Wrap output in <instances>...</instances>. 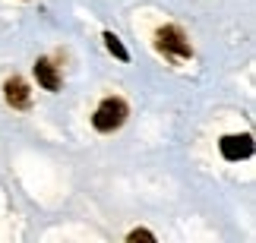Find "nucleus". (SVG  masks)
Here are the masks:
<instances>
[{"instance_id": "nucleus-4", "label": "nucleus", "mask_w": 256, "mask_h": 243, "mask_svg": "<svg viewBox=\"0 0 256 243\" xmlns=\"http://www.w3.org/2000/svg\"><path fill=\"white\" fill-rule=\"evenodd\" d=\"M4 98L10 108H19V111H26L28 104H32V92H28V85L26 79H19V76H13V79H6L4 85Z\"/></svg>"}, {"instance_id": "nucleus-1", "label": "nucleus", "mask_w": 256, "mask_h": 243, "mask_svg": "<svg viewBox=\"0 0 256 243\" xmlns=\"http://www.w3.org/2000/svg\"><path fill=\"white\" fill-rule=\"evenodd\" d=\"M126 117H130V108H126L124 98H104L92 114V126L98 133H114L126 123Z\"/></svg>"}, {"instance_id": "nucleus-6", "label": "nucleus", "mask_w": 256, "mask_h": 243, "mask_svg": "<svg viewBox=\"0 0 256 243\" xmlns=\"http://www.w3.org/2000/svg\"><path fill=\"white\" fill-rule=\"evenodd\" d=\"M104 47H108V51H111L114 57H117V60H130V51H126V47L120 44V38H117L114 32H104Z\"/></svg>"}, {"instance_id": "nucleus-7", "label": "nucleus", "mask_w": 256, "mask_h": 243, "mask_svg": "<svg viewBox=\"0 0 256 243\" xmlns=\"http://www.w3.org/2000/svg\"><path fill=\"white\" fill-rule=\"evenodd\" d=\"M130 243H136V240H146V243H155V234L152 231H142V228H136V231H130V237H126Z\"/></svg>"}, {"instance_id": "nucleus-2", "label": "nucleus", "mask_w": 256, "mask_h": 243, "mask_svg": "<svg viewBox=\"0 0 256 243\" xmlns=\"http://www.w3.org/2000/svg\"><path fill=\"white\" fill-rule=\"evenodd\" d=\"M155 47H158L162 54L177 57V60H186V57H193V44L186 41V35H184L177 25H162L158 32H155Z\"/></svg>"}, {"instance_id": "nucleus-3", "label": "nucleus", "mask_w": 256, "mask_h": 243, "mask_svg": "<svg viewBox=\"0 0 256 243\" xmlns=\"http://www.w3.org/2000/svg\"><path fill=\"white\" fill-rule=\"evenodd\" d=\"M222 155L228 161H240V158H250L253 155V136L250 133H240V136H224L218 142Z\"/></svg>"}, {"instance_id": "nucleus-5", "label": "nucleus", "mask_w": 256, "mask_h": 243, "mask_svg": "<svg viewBox=\"0 0 256 243\" xmlns=\"http://www.w3.org/2000/svg\"><path fill=\"white\" fill-rule=\"evenodd\" d=\"M35 79L48 92H57V89H60V73H57V66L48 60V57H38V60H35Z\"/></svg>"}]
</instances>
